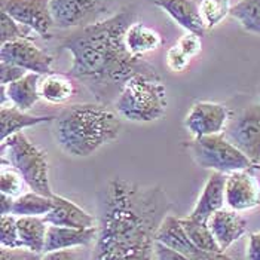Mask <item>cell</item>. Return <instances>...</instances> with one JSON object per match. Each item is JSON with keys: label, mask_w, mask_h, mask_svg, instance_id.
<instances>
[{"label": "cell", "mask_w": 260, "mask_h": 260, "mask_svg": "<svg viewBox=\"0 0 260 260\" xmlns=\"http://www.w3.org/2000/svg\"><path fill=\"white\" fill-rule=\"evenodd\" d=\"M170 200L158 186L112 179L100 193V224L92 260H156V234Z\"/></svg>", "instance_id": "obj_1"}, {"label": "cell", "mask_w": 260, "mask_h": 260, "mask_svg": "<svg viewBox=\"0 0 260 260\" xmlns=\"http://www.w3.org/2000/svg\"><path fill=\"white\" fill-rule=\"evenodd\" d=\"M133 22L136 11L123 8L109 18L76 28L61 42V49L73 57L67 75L79 80L97 103H115L134 75H158L152 64L131 55L125 45L126 30Z\"/></svg>", "instance_id": "obj_2"}, {"label": "cell", "mask_w": 260, "mask_h": 260, "mask_svg": "<svg viewBox=\"0 0 260 260\" xmlns=\"http://www.w3.org/2000/svg\"><path fill=\"white\" fill-rule=\"evenodd\" d=\"M122 122L106 104L80 103L61 110L54 119V137L62 152L86 158L104 144L116 140Z\"/></svg>", "instance_id": "obj_3"}, {"label": "cell", "mask_w": 260, "mask_h": 260, "mask_svg": "<svg viewBox=\"0 0 260 260\" xmlns=\"http://www.w3.org/2000/svg\"><path fill=\"white\" fill-rule=\"evenodd\" d=\"M120 118L131 122H153L165 116L167 89L158 75L139 73L128 80L115 101Z\"/></svg>", "instance_id": "obj_4"}, {"label": "cell", "mask_w": 260, "mask_h": 260, "mask_svg": "<svg viewBox=\"0 0 260 260\" xmlns=\"http://www.w3.org/2000/svg\"><path fill=\"white\" fill-rule=\"evenodd\" d=\"M5 164L20 173L30 190L49 198L55 195L49 183L46 153L22 131L2 141V165Z\"/></svg>", "instance_id": "obj_5"}, {"label": "cell", "mask_w": 260, "mask_h": 260, "mask_svg": "<svg viewBox=\"0 0 260 260\" xmlns=\"http://www.w3.org/2000/svg\"><path fill=\"white\" fill-rule=\"evenodd\" d=\"M190 153L201 168L221 174H232L244 170H257L240 149L224 134L195 139L189 144Z\"/></svg>", "instance_id": "obj_6"}, {"label": "cell", "mask_w": 260, "mask_h": 260, "mask_svg": "<svg viewBox=\"0 0 260 260\" xmlns=\"http://www.w3.org/2000/svg\"><path fill=\"white\" fill-rule=\"evenodd\" d=\"M223 134L256 168H260V101L244 107L235 115Z\"/></svg>", "instance_id": "obj_7"}, {"label": "cell", "mask_w": 260, "mask_h": 260, "mask_svg": "<svg viewBox=\"0 0 260 260\" xmlns=\"http://www.w3.org/2000/svg\"><path fill=\"white\" fill-rule=\"evenodd\" d=\"M115 0H51V12L60 30L82 28L104 20Z\"/></svg>", "instance_id": "obj_8"}, {"label": "cell", "mask_w": 260, "mask_h": 260, "mask_svg": "<svg viewBox=\"0 0 260 260\" xmlns=\"http://www.w3.org/2000/svg\"><path fill=\"white\" fill-rule=\"evenodd\" d=\"M0 8L21 25L45 39L51 38V30L55 27L51 0H0Z\"/></svg>", "instance_id": "obj_9"}, {"label": "cell", "mask_w": 260, "mask_h": 260, "mask_svg": "<svg viewBox=\"0 0 260 260\" xmlns=\"http://www.w3.org/2000/svg\"><path fill=\"white\" fill-rule=\"evenodd\" d=\"M231 120L229 110L226 106L211 101L195 103L184 118L186 129L193 139L223 134Z\"/></svg>", "instance_id": "obj_10"}, {"label": "cell", "mask_w": 260, "mask_h": 260, "mask_svg": "<svg viewBox=\"0 0 260 260\" xmlns=\"http://www.w3.org/2000/svg\"><path fill=\"white\" fill-rule=\"evenodd\" d=\"M0 58L5 62L20 66L28 73L49 75L52 73L54 58L42 51L30 39H18L6 42L0 48Z\"/></svg>", "instance_id": "obj_11"}, {"label": "cell", "mask_w": 260, "mask_h": 260, "mask_svg": "<svg viewBox=\"0 0 260 260\" xmlns=\"http://www.w3.org/2000/svg\"><path fill=\"white\" fill-rule=\"evenodd\" d=\"M156 241H159L164 245L173 248L174 251L180 253L184 257L190 260H234L226 253L214 254V253L201 250L200 247L187 237L186 231L181 226L180 219L170 216V214L162 221L159 231L156 234Z\"/></svg>", "instance_id": "obj_12"}, {"label": "cell", "mask_w": 260, "mask_h": 260, "mask_svg": "<svg viewBox=\"0 0 260 260\" xmlns=\"http://www.w3.org/2000/svg\"><path fill=\"white\" fill-rule=\"evenodd\" d=\"M224 202L228 208L235 211H247L260 205V183L251 170L228 174L224 186Z\"/></svg>", "instance_id": "obj_13"}, {"label": "cell", "mask_w": 260, "mask_h": 260, "mask_svg": "<svg viewBox=\"0 0 260 260\" xmlns=\"http://www.w3.org/2000/svg\"><path fill=\"white\" fill-rule=\"evenodd\" d=\"M207 223L224 253L235 241L242 238L247 232V220L238 211L231 208H221L216 211Z\"/></svg>", "instance_id": "obj_14"}, {"label": "cell", "mask_w": 260, "mask_h": 260, "mask_svg": "<svg viewBox=\"0 0 260 260\" xmlns=\"http://www.w3.org/2000/svg\"><path fill=\"white\" fill-rule=\"evenodd\" d=\"M153 3L165 11L187 33L205 36L207 25L201 15V8L193 0H153Z\"/></svg>", "instance_id": "obj_15"}, {"label": "cell", "mask_w": 260, "mask_h": 260, "mask_svg": "<svg viewBox=\"0 0 260 260\" xmlns=\"http://www.w3.org/2000/svg\"><path fill=\"white\" fill-rule=\"evenodd\" d=\"M226 174L216 173L213 171L211 176L208 177V180L205 183L202 192H201L200 198L197 201L193 210L190 211V214L187 217L193 219V220L208 221V219L221 208H224L223 205L224 202V186H226Z\"/></svg>", "instance_id": "obj_16"}, {"label": "cell", "mask_w": 260, "mask_h": 260, "mask_svg": "<svg viewBox=\"0 0 260 260\" xmlns=\"http://www.w3.org/2000/svg\"><path fill=\"white\" fill-rule=\"evenodd\" d=\"M54 208L43 217L48 224L76 228V229H89L95 228V219L92 214L86 213L73 201L67 200L60 195H54Z\"/></svg>", "instance_id": "obj_17"}, {"label": "cell", "mask_w": 260, "mask_h": 260, "mask_svg": "<svg viewBox=\"0 0 260 260\" xmlns=\"http://www.w3.org/2000/svg\"><path fill=\"white\" fill-rule=\"evenodd\" d=\"M97 234H99V226L89 229H76V228L49 224L46 232L45 253L88 245L97 238Z\"/></svg>", "instance_id": "obj_18"}, {"label": "cell", "mask_w": 260, "mask_h": 260, "mask_svg": "<svg viewBox=\"0 0 260 260\" xmlns=\"http://www.w3.org/2000/svg\"><path fill=\"white\" fill-rule=\"evenodd\" d=\"M40 80L42 75L27 73L20 80L6 85L9 103L22 112H28L42 99L40 97Z\"/></svg>", "instance_id": "obj_19"}, {"label": "cell", "mask_w": 260, "mask_h": 260, "mask_svg": "<svg viewBox=\"0 0 260 260\" xmlns=\"http://www.w3.org/2000/svg\"><path fill=\"white\" fill-rule=\"evenodd\" d=\"M162 43L164 40L156 30L144 25L139 21L133 22L125 35V45L128 51L131 52V55L137 58H143L146 54L159 49Z\"/></svg>", "instance_id": "obj_20"}, {"label": "cell", "mask_w": 260, "mask_h": 260, "mask_svg": "<svg viewBox=\"0 0 260 260\" xmlns=\"http://www.w3.org/2000/svg\"><path fill=\"white\" fill-rule=\"evenodd\" d=\"M55 116H33L27 112H22L15 106H2L0 109V140H6L8 137L21 133L24 128H30L43 122H51Z\"/></svg>", "instance_id": "obj_21"}, {"label": "cell", "mask_w": 260, "mask_h": 260, "mask_svg": "<svg viewBox=\"0 0 260 260\" xmlns=\"http://www.w3.org/2000/svg\"><path fill=\"white\" fill-rule=\"evenodd\" d=\"M75 94V85L69 75L49 73L42 76L40 97L51 104H64Z\"/></svg>", "instance_id": "obj_22"}, {"label": "cell", "mask_w": 260, "mask_h": 260, "mask_svg": "<svg viewBox=\"0 0 260 260\" xmlns=\"http://www.w3.org/2000/svg\"><path fill=\"white\" fill-rule=\"evenodd\" d=\"M17 224H18V234L22 247L33 253L43 254L46 232L49 226L43 220V217H18Z\"/></svg>", "instance_id": "obj_23"}, {"label": "cell", "mask_w": 260, "mask_h": 260, "mask_svg": "<svg viewBox=\"0 0 260 260\" xmlns=\"http://www.w3.org/2000/svg\"><path fill=\"white\" fill-rule=\"evenodd\" d=\"M54 208V200L36 192H27L15 198L12 214L17 217H45Z\"/></svg>", "instance_id": "obj_24"}, {"label": "cell", "mask_w": 260, "mask_h": 260, "mask_svg": "<svg viewBox=\"0 0 260 260\" xmlns=\"http://www.w3.org/2000/svg\"><path fill=\"white\" fill-rule=\"evenodd\" d=\"M180 221L183 229L187 234V237L193 241L201 250L208 251V253H214V254H223L224 253L219 245V242L214 238L207 221L193 220L190 217H183V219H180Z\"/></svg>", "instance_id": "obj_25"}, {"label": "cell", "mask_w": 260, "mask_h": 260, "mask_svg": "<svg viewBox=\"0 0 260 260\" xmlns=\"http://www.w3.org/2000/svg\"><path fill=\"white\" fill-rule=\"evenodd\" d=\"M231 17L238 21L245 31L260 36V0H240L232 6Z\"/></svg>", "instance_id": "obj_26"}, {"label": "cell", "mask_w": 260, "mask_h": 260, "mask_svg": "<svg viewBox=\"0 0 260 260\" xmlns=\"http://www.w3.org/2000/svg\"><path fill=\"white\" fill-rule=\"evenodd\" d=\"M201 15L208 30L219 25L228 15H231V0H202L200 5Z\"/></svg>", "instance_id": "obj_27"}, {"label": "cell", "mask_w": 260, "mask_h": 260, "mask_svg": "<svg viewBox=\"0 0 260 260\" xmlns=\"http://www.w3.org/2000/svg\"><path fill=\"white\" fill-rule=\"evenodd\" d=\"M18 217L14 214L0 216V245L3 248H24L18 234Z\"/></svg>", "instance_id": "obj_28"}, {"label": "cell", "mask_w": 260, "mask_h": 260, "mask_svg": "<svg viewBox=\"0 0 260 260\" xmlns=\"http://www.w3.org/2000/svg\"><path fill=\"white\" fill-rule=\"evenodd\" d=\"M0 22H2V30H0L2 45L6 43V42H12V40L30 39V33H33L28 27H24V25L18 24L6 12H2Z\"/></svg>", "instance_id": "obj_29"}, {"label": "cell", "mask_w": 260, "mask_h": 260, "mask_svg": "<svg viewBox=\"0 0 260 260\" xmlns=\"http://www.w3.org/2000/svg\"><path fill=\"white\" fill-rule=\"evenodd\" d=\"M24 186H27V184L15 168H12V167L2 168V174H0V192L2 193H6L12 198H18L22 195Z\"/></svg>", "instance_id": "obj_30"}, {"label": "cell", "mask_w": 260, "mask_h": 260, "mask_svg": "<svg viewBox=\"0 0 260 260\" xmlns=\"http://www.w3.org/2000/svg\"><path fill=\"white\" fill-rule=\"evenodd\" d=\"M190 61L192 60L181 51L177 45H173L167 52V64H168L170 70H173L176 73L184 72L189 67Z\"/></svg>", "instance_id": "obj_31"}, {"label": "cell", "mask_w": 260, "mask_h": 260, "mask_svg": "<svg viewBox=\"0 0 260 260\" xmlns=\"http://www.w3.org/2000/svg\"><path fill=\"white\" fill-rule=\"evenodd\" d=\"M28 72L24 70L20 66L11 64V62H0V85H9L14 83L21 78H24Z\"/></svg>", "instance_id": "obj_32"}, {"label": "cell", "mask_w": 260, "mask_h": 260, "mask_svg": "<svg viewBox=\"0 0 260 260\" xmlns=\"http://www.w3.org/2000/svg\"><path fill=\"white\" fill-rule=\"evenodd\" d=\"M176 45L180 48L181 51H183L190 60L195 58L197 55H200L201 49H202L201 38L198 35H193V33H186L184 36H181Z\"/></svg>", "instance_id": "obj_33"}, {"label": "cell", "mask_w": 260, "mask_h": 260, "mask_svg": "<svg viewBox=\"0 0 260 260\" xmlns=\"http://www.w3.org/2000/svg\"><path fill=\"white\" fill-rule=\"evenodd\" d=\"M43 254L33 253L27 248H3L0 250V260H42Z\"/></svg>", "instance_id": "obj_34"}, {"label": "cell", "mask_w": 260, "mask_h": 260, "mask_svg": "<svg viewBox=\"0 0 260 260\" xmlns=\"http://www.w3.org/2000/svg\"><path fill=\"white\" fill-rule=\"evenodd\" d=\"M155 253H156V260H190L187 257H184L183 254L174 251L173 248L164 245L162 242L156 241V245H155Z\"/></svg>", "instance_id": "obj_35"}, {"label": "cell", "mask_w": 260, "mask_h": 260, "mask_svg": "<svg viewBox=\"0 0 260 260\" xmlns=\"http://www.w3.org/2000/svg\"><path fill=\"white\" fill-rule=\"evenodd\" d=\"M247 259L260 260V231L253 232L248 237V245H247Z\"/></svg>", "instance_id": "obj_36"}, {"label": "cell", "mask_w": 260, "mask_h": 260, "mask_svg": "<svg viewBox=\"0 0 260 260\" xmlns=\"http://www.w3.org/2000/svg\"><path fill=\"white\" fill-rule=\"evenodd\" d=\"M42 260H78V253L75 250H58V251H49L43 253Z\"/></svg>", "instance_id": "obj_37"}, {"label": "cell", "mask_w": 260, "mask_h": 260, "mask_svg": "<svg viewBox=\"0 0 260 260\" xmlns=\"http://www.w3.org/2000/svg\"><path fill=\"white\" fill-rule=\"evenodd\" d=\"M14 204H15V198L9 197V195H6V193H2V195H0V216L12 214Z\"/></svg>", "instance_id": "obj_38"}, {"label": "cell", "mask_w": 260, "mask_h": 260, "mask_svg": "<svg viewBox=\"0 0 260 260\" xmlns=\"http://www.w3.org/2000/svg\"><path fill=\"white\" fill-rule=\"evenodd\" d=\"M259 94H260V89H259Z\"/></svg>", "instance_id": "obj_39"}]
</instances>
